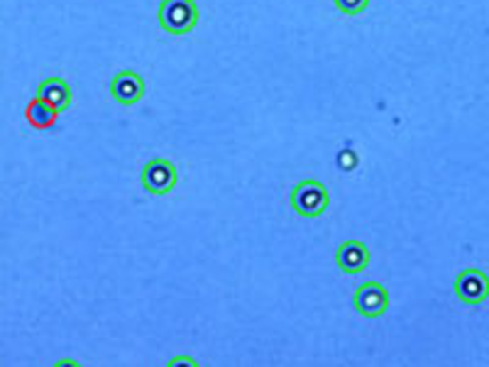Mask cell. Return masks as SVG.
I'll list each match as a JSON object with an SVG mask.
<instances>
[{
    "label": "cell",
    "mask_w": 489,
    "mask_h": 367,
    "mask_svg": "<svg viewBox=\"0 0 489 367\" xmlns=\"http://www.w3.org/2000/svg\"><path fill=\"white\" fill-rule=\"evenodd\" d=\"M330 206V193L326 184L316 179H304L291 189V208L301 218H318L323 216Z\"/></svg>",
    "instance_id": "obj_1"
},
{
    "label": "cell",
    "mask_w": 489,
    "mask_h": 367,
    "mask_svg": "<svg viewBox=\"0 0 489 367\" xmlns=\"http://www.w3.org/2000/svg\"><path fill=\"white\" fill-rule=\"evenodd\" d=\"M159 28L169 35H189L199 22L196 0H162L157 10Z\"/></svg>",
    "instance_id": "obj_2"
},
{
    "label": "cell",
    "mask_w": 489,
    "mask_h": 367,
    "mask_svg": "<svg viewBox=\"0 0 489 367\" xmlns=\"http://www.w3.org/2000/svg\"><path fill=\"white\" fill-rule=\"evenodd\" d=\"M353 306L363 319H379L389 311V291L379 281H363L353 294Z\"/></svg>",
    "instance_id": "obj_3"
},
{
    "label": "cell",
    "mask_w": 489,
    "mask_h": 367,
    "mask_svg": "<svg viewBox=\"0 0 489 367\" xmlns=\"http://www.w3.org/2000/svg\"><path fill=\"white\" fill-rule=\"evenodd\" d=\"M140 182H143L144 192L152 193V196H164L169 193L179 182V175H176V167L169 162V159H150L147 165L143 167V175H140Z\"/></svg>",
    "instance_id": "obj_4"
},
{
    "label": "cell",
    "mask_w": 489,
    "mask_h": 367,
    "mask_svg": "<svg viewBox=\"0 0 489 367\" xmlns=\"http://www.w3.org/2000/svg\"><path fill=\"white\" fill-rule=\"evenodd\" d=\"M452 291H455V297L462 304L477 306V304L489 299V277L482 270H477V267H468V270H462L455 277Z\"/></svg>",
    "instance_id": "obj_5"
},
{
    "label": "cell",
    "mask_w": 489,
    "mask_h": 367,
    "mask_svg": "<svg viewBox=\"0 0 489 367\" xmlns=\"http://www.w3.org/2000/svg\"><path fill=\"white\" fill-rule=\"evenodd\" d=\"M110 96L116 98L120 106L140 103L144 96V78L137 71H133V69L118 71L116 78L110 81Z\"/></svg>",
    "instance_id": "obj_6"
},
{
    "label": "cell",
    "mask_w": 489,
    "mask_h": 367,
    "mask_svg": "<svg viewBox=\"0 0 489 367\" xmlns=\"http://www.w3.org/2000/svg\"><path fill=\"white\" fill-rule=\"evenodd\" d=\"M336 262L346 274H357L370 265V250H367L365 242L346 241L336 250Z\"/></svg>",
    "instance_id": "obj_7"
},
{
    "label": "cell",
    "mask_w": 489,
    "mask_h": 367,
    "mask_svg": "<svg viewBox=\"0 0 489 367\" xmlns=\"http://www.w3.org/2000/svg\"><path fill=\"white\" fill-rule=\"evenodd\" d=\"M35 96H37L39 101H45V103L54 108V110H59V113L67 110V108L71 106V101H74L71 88H69V84L64 78H45L37 86V94H35Z\"/></svg>",
    "instance_id": "obj_8"
},
{
    "label": "cell",
    "mask_w": 489,
    "mask_h": 367,
    "mask_svg": "<svg viewBox=\"0 0 489 367\" xmlns=\"http://www.w3.org/2000/svg\"><path fill=\"white\" fill-rule=\"evenodd\" d=\"M59 110H54L52 106H47L45 101H39V98H35V103L28 108V118L29 123L35 127H49L54 126V116H57Z\"/></svg>",
    "instance_id": "obj_9"
},
{
    "label": "cell",
    "mask_w": 489,
    "mask_h": 367,
    "mask_svg": "<svg viewBox=\"0 0 489 367\" xmlns=\"http://www.w3.org/2000/svg\"><path fill=\"white\" fill-rule=\"evenodd\" d=\"M333 3L343 15H363L370 8V0H333Z\"/></svg>",
    "instance_id": "obj_10"
},
{
    "label": "cell",
    "mask_w": 489,
    "mask_h": 367,
    "mask_svg": "<svg viewBox=\"0 0 489 367\" xmlns=\"http://www.w3.org/2000/svg\"><path fill=\"white\" fill-rule=\"evenodd\" d=\"M169 365H196V360L192 358H174Z\"/></svg>",
    "instance_id": "obj_11"
}]
</instances>
